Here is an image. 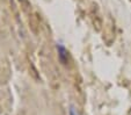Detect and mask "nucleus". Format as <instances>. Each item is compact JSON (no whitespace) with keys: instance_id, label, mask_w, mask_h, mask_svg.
I'll return each mask as SVG.
<instances>
[{"instance_id":"obj_1","label":"nucleus","mask_w":131,"mask_h":115,"mask_svg":"<svg viewBox=\"0 0 131 115\" xmlns=\"http://www.w3.org/2000/svg\"><path fill=\"white\" fill-rule=\"evenodd\" d=\"M57 51H58V59L62 64H66L69 59V53H67L66 48L62 43H57Z\"/></svg>"},{"instance_id":"obj_2","label":"nucleus","mask_w":131,"mask_h":115,"mask_svg":"<svg viewBox=\"0 0 131 115\" xmlns=\"http://www.w3.org/2000/svg\"><path fill=\"white\" fill-rule=\"evenodd\" d=\"M70 115H79L73 106H71V107H70Z\"/></svg>"}]
</instances>
